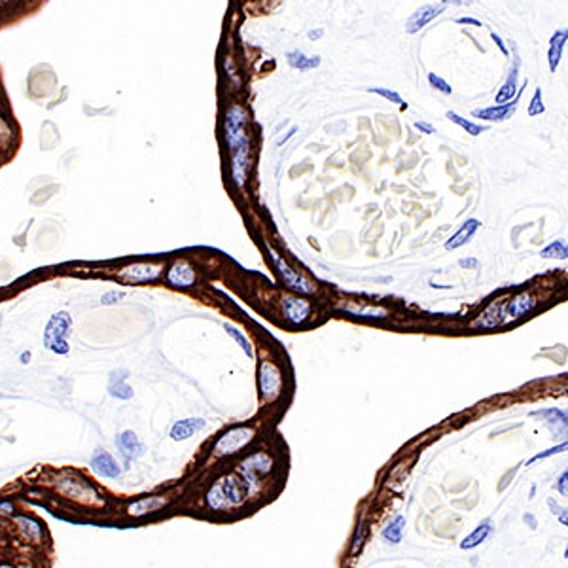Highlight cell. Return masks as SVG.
<instances>
[{
	"instance_id": "cell-1",
	"label": "cell",
	"mask_w": 568,
	"mask_h": 568,
	"mask_svg": "<svg viewBox=\"0 0 568 568\" xmlns=\"http://www.w3.org/2000/svg\"><path fill=\"white\" fill-rule=\"evenodd\" d=\"M222 133L230 156L231 180L237 187H245L254 165V142L248 131V112L241 103H230L226 106Z\"/></svg>"
},
{
	"instance_id": "cell-2",
	"label": "cell",
	"mask_w": 568,
	"mask_h": 568,
	"mask_svg": "<svg viewBox=\"0 0 568 568\" xmlns=\"http://www.w3.org/2000/svg\"><path fill=\"white\" fill-rule=\"evenodd\" d=\"M248 498L247 487L239 474H224L212 481L205 493L206 508L214 514H224L241 508Z\"/></svg>"
},
{
	"instance_id": "cell-3",
	"label": "cell",
	"mask_w": 568,
	"mask_h": 568,
	"mask_svg": "<svg viewBox=\"0 0 568 568\" xmlns=\"http://www.w3.org/2000/svg\"><path fill=\"white\" fill-rule=\"evenodd\" d=\"M536 305V300L531 294H519V296L512 297L508 302H495L490 303L489 307L485 309L479 319L474 321L476 328H496L502 324H508L517 319H521L523 314L532 311Z\"/></svg>"
},
{
	"instance_id": "cell-4",
	"label": "cell",
	"mask_w": 568,
	"mask_h": 568,
	"mask_svg": "<svg viewBox=\"0 0 568 568\" xmlns=\"http://www.w3.org/2000/svg\"><path fill=\"white\" fill-rule=\"evenodd\" d=\"M54 489L63 498L76 502V504H82V506L97 508V506H103L104 504L103 495L95 489V485L89 483V479H85L84 476L74 474V471H63V474H59L54 479Z\"/></svg>"
},
{
	"instance_id": "cell-5",
	"label": "cell",
	"mask_w": 568,
	"mask_h": 568,
	"mask_svg": "<svg viewBox=\"0 0 568 568\" xmlns=\"http://www.w3.org/2000/svg\"><path fill=\"white\" fill-rule=\"evenodd\" d=\"M258 430L252 424H237L218 436L212 443V459H230L247 449L256 440Z\"/></svg>"
},
{
	"instance_id": "cell-6",
	"label": "cell",
	"mask_w": 568,
	"mask_h": 568,
	"mask_svg": "<svg viewBox=\"0 0 568 568\" xmlns=\"http://www.w3.org/2000/svg\"><path fill=\"white\" fill-rule=\"evenodd\" d=\"M73 333V316L67 311H59L49 316L48 324L44 328V347L54 354H68L70 345H68V335Z\"/></svg>"
},
{
	"instance_id": "cell-7",
	"label": "cell",
	"mask_w": 568,
	"mask_h": 568,
	"mask_svg": "<svg viewBox=\"0 0 568 568\" xmlns=\"http://www.w3.org/2000/svg\"><path fill=\"white\" fill-rule=\"evenodd\" d=\"M286 377L283 368L271 358H264L258 366V390H260L261 404H275L283 398Z\"/></svg>"
},
{
	"instance_id": "cell-8",
	"label": "cell",
	"mask_w": 568,
	"mask_h": 568,
	"mask_svg": "<svg viewBox=\"0 0 568 568\" xmlns=\"http://www.w3.org/2000/svg\"><path fill=\"white\" fill-rule=\"evenodd\" d=\"M267 252H269V258H271L275 271H277V275L280 277V280H283V284L288 290L294 292V294H300V296H314L316 294V284L307 275L296 271L286 261V258L278 254L273 247H267Z\"/></svg>"
},
{
	"instance_id": "cell-9",
	"label": "cell",
	"mask_w": 568,
	"mask_h": 568,
	"mask_svg": "<svg viewBox=\"0 0 568 568\" xmlns=\"http://www.w3.org/2000/svg\"><path fill=\"white\" fill-rule=\"evenodd\" d=\"M278 307H280L283 321L294 328L305 326L314 316V305L309 302L307 296H300L294 292L283 294L278 300Z\"/></svg>"
},
{
	"instance_id": "cell-10",
	"label": "cell",
	"mask_w": 568,
	"mask_h": 568,
	"mask_svg": "<svg viewBox=\"0 0 568 568\" xmlns=\"http://www.w3.org/2000/svg\"><path fill=\"white\" fill-rule=\"evenodd\" d=\"M165 266L161 261H135L129 266H123L118 269L116 278L123 284H131V286H142V284L157 283L163 277Z\"/></svg>"
},
{
	"instance_id": "cell-11",
	"label": "cell",
	"mask_w": 568,
	"mask_h": 568,
	"mask_svg": "<svg viewBox=\"0 0 568 568\" xmlns=\"http://www.w3.org/2000/svg\"><path fill=\"white\" fill-rule=\"evenodd\" d=\"M197 280H199L197 267L190 260L178 258L171 266L165 267V283L169 284L171 288L190 290V288H194L195 284H197Z\"/></svg>"
},
{
	"instance_id": "cell-12",
	"label": "cell",
	"mask_w": 568,
	"mask_h": 568,
	"mask_svg": "<svg viewBox=\"0 0 568 568\" xmlns=\"http://www.w3.org/2000/svg\"><path fill=\"white\" fill-rule=\"evenodd\" d=\"M277 466V460H275V455L271 451H266V449H258V451H252L248 453L245 459L239 462V470L247 471L250 476H256V478H267L269 474H273Z\"/></svg>"
},
{
	"instance_id": "cell-13",
	"label": "cell",
	"mask_w": 568,
	"mask_h": 568,
	"mask_svg": "<svg viewBox=\"0 0 568 568\" xmlns=\"http://www.w3.org/2000/svg\"><path fill=\"white\" fill-rule=\"evenodd\" d=\"M89 470L103 479H118L121 476V466L106 449H95L89 459Z\"/></svg>"
},
{
	"instance_id": "cell-14",
	"label": "cell",
	"mask_w": 568,
	"mask_h": 568,
	"mask_svg": "<svg viewBox=\"0 0 568 568\" xmlns=\"http://www.w3.org/2000/svg\"><path fill=\"white\" fill-rule=\"evenodd\" d=\"M532 417L542 419L545 426L551 430L553 438H561V440H568V409H557V407H550V409H536L531 413Z\"/></svg>"
},
{
	"instance_id": "cell-15",
	"label": "cell",
	"mask_w": 568,
	"mask_h": 568,
	"mask_svg": "<svg viewBox=\"0 0 568 568\" xmlns=\"http://www.w3.org/2000/svg\"><path fill=\"white\" fill-rule=\"evenodd\" d=\"M13 525L18 529V532L21 534V538L27 542V544L32 545H40L44 542V523L38 521L37 517L27 514H16L12 517Z\"/></svg>"
},
{
	"instance_id": "cell-16",
	"label": "cell",
	"mask_w": 568,
	"mask_h": 568,
	"mask_svg": "<svg viewBox=\"0 0 568 568\" xmlns=\"http://www.w3.org/2000/svg\"><path fill=\"white\" fill-rule=\"evenodd\" d=\"M167 506H169V498H167V496L152 495V496H142L139 500L129 502L125 512H128L129 517H146V515L161 512V510L167 508Z\"/></svg>"
},
{
	"instance_id": "cell-17",
	"label": "cell",
	"mask_w": 568,
	"mask_h": 568,
	"mask_svg": "<svg viewBox=\"0 0 568 568\" xmlns=\"http://www.w3.org/2000/svg\"><path fill=\"white\" fill-rule=\"evenodd\" d=\"M443 10H445L443 4H424L419 10H415L412 13V18L405 21V32L407 35H417L419 30L424 29L428 23H432Z\"/></svg>"
},
{
	"instance_id": "cell-18",
	"label": "cell",
	"mask_w": 568,
	"mask_h": 568,
	"mask_svg": "<svg viewBox=\"0 0 568 568\" xmlns=\"http://www.w3.org/2000/svg\"><path fill=\"white\" fill-rule=\"evenodd\" d=\"M116 445H118V451H120L121 457L125 459V462L137 460L139 457L144 455V445H142V441L139 440V436L135 434L133 430L121 432V434L116 438Z\"/></svg>"
},
{
	"instance_id": "cell-19",
	"label": "cell",
	"mask_w": 568,
	"mask_h": 568,
	"mask_svg": "<svg viewBox=\"0 0 568 568\" xmlns=\"http://www.w3.org/2000/svg\"><path fill=\"white\" fill-rule=\"evenodd\" d=\"M206 426V421L201 417H187V419H180L173 424V428L169 432V438L173 441H186L190 440L192 436L199 434L201 430Z\"/></svg>"
},
{
	"instance_id": "cell-20",
	"label": "cell",
	"mask_w": 568,
	"mask_h": 568,
	"mask_svg": "<svg viewBox=\"0 0 568 568\" xmlns=\"http://www.w3.org/2000/svg\"><path fill=\"white\" fill-rule=\"evenodd\" d=\"M341 311L349 316H354V319H371V321H383L388 316L387 309L360 302L345 303V305H341Z\"/></svg>"
},
{
	"instance_id": "cell-21",
	"label": "cell",
	"mask_w": 568,
	"mask_h": 568,
	"mask_svg": "<svg viewBox=\"0 0 568 568\" xmlns=\"http://www.w3.org/2000/svg\"><path fill=\"white\" fill-rule=\"evenodd\" d=\"M128 377H129L128 369H114V371L110 373L109 394L112 398L123 400V402L133 398L135 393L133 388H131V385L128 383Z\"/></svg>"
},
{
	"instance_id": "cell-22",
	"label": "cell",
	"mask_w": 568,
	"mask_h": 568,
	"mask_svg": "<svg viewBox=\"0 0 568 568\" xmlns=\"http://www.w3.org/2000/svg\"><path fill=\"white\" fill-rule=\"evenodd\" d=\"M517 110V101H512V103L506 104H495V106H489V109H478L471 112L474 118H479L483 121H504L508 120L514 116V112Z\"/></svg>"
},
{
	"instance_id": "cell-23",
	"label": "cell",
	"mask_w": 568,
	"mask_h": 568,
	"mask_svg": "<svg viewBox=\"0 0 568 568\" xmlns=\"http://www.w3.org/2000/svg\"><path fill=\"white\" fill-rule=\"evenodd\" d=\"M568 42V29H557L550 38V49H548V63H550V73H557V67L561 63L562 49Z\"/></svg>"
},
{
	"instance_id": "cell-24",
	"label": "cell",
	"mask_w": 568,
	"mask_h": 568,
	"mask_svg": "<svg viewBox=\"0 0 568 568\" xmlns=\"http://www.w3.org/2000/svg\"><path fill=\"white\" fill-rule=\"evenodd\" d=\"M479 226H481V222H479L478 218H470V220H466L464 224L460 226V230L455 233L449 241H445V250H457V248L464 247L466 242L470 241L471 237H474V233L479 230Z\"/></svg>"
},
{
	"instance_id": "cell-25",
	"label": "cell",
	"mask_w": 568,
	"mask_h": 568,
	"mask_svg": "<svg viewBox=\"0 0 568 568\" xmlns=\"http://www.w3.org/2000/svg\"><path fill=\"white\" fill-rule=\"evenodd\" d=\"M286 61L294 70H300V73H305V70H313V68L321 67L322 59L319 55H307L303 54L302 49H292L286 55Z\"/></svg>"
},
{
	"instance_id": "cell-26",
	"label": "cell",
	"mask_w": 568,
	"mask_h": 568,
	"mask_svg": "<svg viewBox=\"0 0 568 568\" xmlns=\"http://www.w3.org/2000/svg\"><path fill=\"white\" fill-rule=\"evenodd\" d=\"M517 78H519V63L515 61V65L510 70L508 78H506V82L502 84V87L496 93V104H506L514 101L515 95H517Z\"/></svg>"
},
{
	"instance_id": "cell-27",
	"label": "cell",
	"mask_w": 568,
	"mask_h": 568,
	"mask_svg": "<svg viewBox=\"0 0 568 568\" xmlns=\"http://www.w3.org/2000/svg\"><path fill=\"white\" fill-rule=\"evenodd\" d=\"M490 532H493V523H490V519L481 521V523L474 529V532H470V534L460 542V550H474V548H478L481 542H485V540L489 538Z\"/></svg>"
},
{
	"instance_id": "cell-28",
	"label": "cell",
	"mask_w": 568,
	"mask_h": 568,
	"mask_svg": "<svg viewBox=\"0 0 568 568\" xmlns=\"http://www.w3.org/2000/svg\"><path fill=\"white\" fill-rule=\"evenodd\" d=\"M404 529H405V517L404 515H396V517H393V519L388 521L387 526L381 531V536L383 540L387 542V544H400L402 542V538H404Z\"/></svg>"
},
{
	"instance_id": "cell-29",
	"label": "cell",
	"mask_w": 568,
	"mask_h": 568,
	"mask_svg": "<svg viewBox=\"0 0 568 568\" xmlns=\"http://www.w3.org/2000/svg\"><path fill=\"white\" fill-rule=\"evenodd\" d=\"M226 332H228V335H230V338L233 339L239 347H241L248 358H254V347H252L250 339H248L247 335L239 330V328L231 326V324H226Z\"/></svg>"
},
{
	"instance_id": "cell-30",
	"label": "cell",
	"mask_w": 568,
	"mask_h": 568,
	"mask_svg": "<svg viewBox=\"0 0 568 568\" xmlns=\"http://www.w3.org/2000/svg\"><path fill=\"white\" fill-rule=\"evenodd\" d=\"M447 118L451 121H453V123H457L459 128L464 129L466 133L471 135V137H478V135H481L485 131V129H487V128H483V125H478V123H474V121L466 120V118L459 116L457 112H451V110L447 112Z\"/></svg>"
},
{
	"instance_id": "cell-31",
	"label": "cell",
	"mask_w": 568,
	"mask_h": 568,
	"mask_svg": "<svg viewBox=\"0 0 568 568\" xmlns=\"http://www.w3.org/2000/svg\"><path fill=\"white\" fill-rule=\"evenodd\" d=\"M542 258H545V260H567L568 245L564 241H553L542 250Z\"/></svg>"
},
{
	"instance_id": "cell-32",
	"label": "cell",
	"mask_w": 568,
	"mask_h": 568,
	"mask_svg": "<svg viewBox=\"0 0 568 568\" xmlns=\"http://www.w3.org/2000/svg\"><path fill=\"white\" fill-rule=\"evenodd\" d=\"M368 93H375V95H379V97L387 99L390 103L398 104L402 110L407 109V103H404V99L400 97V93H396V91L393 89H387V87H368Z\"/></svg>"
},
{
	"instance_id": "cell-33",
	"label": "cell",
	"mask_w": 568,
	"mask_h": 568,
	"mask_svg": "<svg viewBox=\"0 0 568 568\" xmlns=\"http://www.w3.org/2000/svg\"><path fill=\"white\" fill-rule=\"evenodd\" d=\"M366 534H368V526L364 521H360L354 531V536H352V548H351V555H357L358 551L362 550L364 542H366Z\"/></svg>"
},
{
	"instance_id": "cell-34",
	"label": "cell",
	"mask_w": 568,
	"mask_h": 568,
	"mask_svg": "<svg viewBox=\"0 0 568 568\" xmlns=\"http://www.w3.org/2000/svg\"><path fill=\"white\" fill-rule=\"evenodd\" d=\"M544 112H545V106H544V103H542V89L536 87V91H534V95H532V99H531V103H529V116L534 118V116L544 114Z\"/></svg>"
},
{
	"instance_id": "cell-35",
	"label": "cell",
	"mask_w": 568,
	"mask_h": 568,
	"mask_svg": "<svg viewBox=\"0 0 568 568\" xmlns=\"http://www.w3.org/2000/svg\"><path fill=\"white\" fill-rule=\"evenodd\" d=\"M428 84L432 85L436 91L443 93V95H451V93H453V87H451L445 80L441 78V76H438V74H434V73L428 74Z\"/></svg>"
},
{
	"instance_id": "cell-36",
	"label": "cell",
	"mask_w": 568,
	"mask_h": 568,
	"mask_svg": "<svg viewBox=\"0 0 568 568\" xmlns=\"http://www.w3.org/2000/svg\"><path fill=\"white\" fill-rule=\"evenodd\" d=\"M562 451H568V441H562V443H559V445H555V447L548 449V451H542V453H536V455H534V457H532L531 460H529V462H526V464L531 466L532 462H536V460L548 459V457H553V455L562 453Z\"/></svg>"
},
{
	"instance_id": "cell-37",
	"label": "cell",
	"mask_w": 568,
	"mask_h": 568,
	"mask_svg": "<svg viewBox=\"0 0 568 568\" xmlns=\"http://www.w3.org/2000/svg\"><path fill=\"white\" fill-rule=\"evenodd\" d=\"M125 297V292H118V290H110L104 292L101 296V305H114V303L121 302Z\"/></svg>"
},
{
	"instance_id": "cell-38",
	"label": "cell",
	"mask_w": 568,
	"mask_h": 568,
	"mask_svg": "<svg viewBox=\"0 0 568 568\" xmlns=\"http://www.w3.org/2000/svg\"><path fill=\"white\" fill-rule=\"evenodd\" d=\"M550 508L553 510V515H557V517H559V521H561L562 525L568 526V510L561 508V506H557V504L553 500H550Z\"/></svg>"
},
{
	"instance_id": "cell-39",
	"label": "cell",
	"mask_w": 568,
	"mask_h": 568,
	"mask_svg": "<svg viewBox=\"0 0 568 568\" xmlns=\"http://www.w3.org/2000/svg\"><path fill=\"white\" fill-rule=\"evenodd\" d=\"M16 515V504L10 500H0V517H13Z\"/></svg>"
},
{
	"instance_id": "cell-40",
	"label": "cell",
	"mask_w": 568,
	"mask_h": 568,
	"mask_svg": "<svg viewBox=\"0 0 568 568\" xmlns=\"http://www.w3.org/2000/svg\"><path fill=\"white\" fill-rule=\"evenodd\" d=\"M557 490H559L561 495H568V468L562 471L561 476H559V479H557Z\"/></svg>"
},
{
	"instance_id": "cell-41",
	"label": "cell",
	"mask_w": 568,
	"mask_h": 568,
	"mask_svg": "<svg viewBox=\"0 0 568 568\" xmlns=\"http://www.w3.org/2000/svg\"><path fill=\"white\" fill-rule=\"evenodd\" d=\"M296 133H297V125H292V128L288 129V131H286V135H283V137H278L277 146H283L284 142H288V140H290Z\"/></svg>"
},
{
	"instance_id": "cell-42",
	"label": "cell",
	"mask_w": 568,
	"mask_h": 568,
	"mask_svg": "<svg viewBox=\"0 0 568 568\" xmlns=\"http://www.w3.org/2000/svg\"><path fill=\"white\" fill-rule=\"evenodd\" d=\"M415 128H417L419 131H421V133H426V135L436 133L434 128H432L430 123H426V121H415Z\"/></svg>"
},
{
	"instance_id": "cell-43",
	"label": "cell",
	"mask_w": 568,
	"mask_h": 568,
	"mask_svg": "<svg viewBox=\"0 0 568 568\" xmlns=\"http://www.w3.org/2000/svg\"><path fill=\"white\" fill-rule=\"evenodd\" d=\"M471 2L474 0H440V4H443V6H466Z\"/></svg>"
},
{
	"instance_id": "cell-44",
	"label": "cell",
	"mask_w": 568,
	"mask_h": 568,
	"mask_svg": "<svg viewBox=\"0 0 568 568\" xmlns=\"http://www.w3.org/2000/svg\"><path fill=\"white\" fill-rule=\"evenodd\" d=\"M457 23H459V25H474V27H483V23H481L479 19H474V18H459V19H457Z\"/></svg>"
},
{
	"instance_id": "cell-45",
	"label": "cell",
	"mask_w": 568,
	"mask_h": 568,
	"mask_svg": "<svg viewBox=\"0 0 568 568\" xmlns=\"http://www.w3.org/2000/svg\"><path fill=\"white\" fill-rule=\"evenodd\" d=\"M460 267H471V269H476V267L479 266V261L476 260V258H462V260L459 261Z\"/></svg>"
},
{
	"instance_id": "cell-46",
	"label": "cell",
	"mask_w": 568,
	"mask_h": 568,
	"mask_svg": "<svg viewBox=\"0 0 568 568\" xmlns=\"http://www.w3.org/2000/svg\"><path fill=\"white\" fill-rule=\"evenodd\" d=\"M490 38H493V40H495V44L496 46H498V48H500V51L504 55H508V48H506V46H504V42H502V38L498 37V35H496V32H490Z\"/></svg>"
},
{
	"instance_id": "cell-47",
	"label": "cell",
	"mask_w": 568,
	"mask_h": 568,
	"mask_svg": "<svg viewBox=\"0 0 568 568\" xmlns=\"http://www.w3.org/2000/svg\"><path fill=\"white\" fill-rule=\"evenodd\" d=\"M324 37V29H313L307 32L309 40H321Z\"/></svg>"
},
{
	"instance_id": "cell-48",
	"label": "cell",
	"mask_w": 568,
	"mask_h": 568,
	"mask_svg": "<svg viewBox=\"0 0 568 568\" xmlns=\"http://www.w3.org/2000/svg\"><path fill=\"white\" fill-rule=\"evenodd\" d=\"M19 362H21V364H29V362H30V352H29V351L23 352V354L19 357Z\"/></svg>"
},
{
	"instance_id": "cell-49",
	"label": "cell",
	"mask_w": 568,
	"mask_h": 568,
	"mask_svg": "<svg viewBox=\"0 0 568 568\" xmlns=\"http://www.w3.org/2000/svg\"><path fill=\"white\" fill-rule=\"evenodd\" d=\"M564 557H567V559H568V548H567V551H564Z\"/></svg>"
}]
</instances>
